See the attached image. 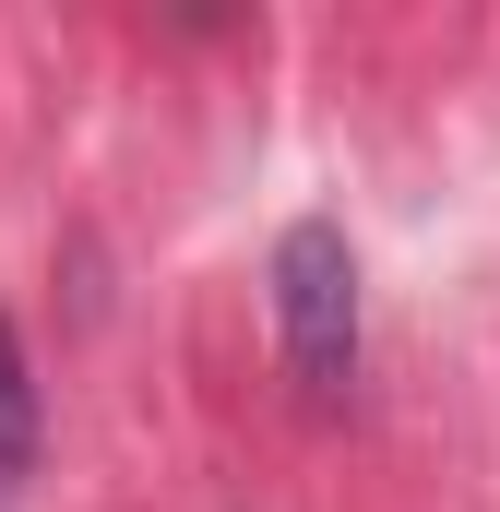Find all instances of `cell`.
Segmentation results:
<instances>
[{"label": "cell", "instance_id": "1", "mask_svg": "<svg viewBox=\"0 0 500 512\" xmlns=\"http://www.w3.org/2000/svg\"><path fill=\"white\" fill-rule=\"evenodd\" d=\"M274 334H286L298 393H346V370H358V251L334 215H298L274 239Z\"/></svg>", "mask_w": 500, "mask_h": 512}, {"label": "cell", "instance_id": "2", "mask_svg": "<svg viewBox=\"0 0 500 512\" xmlns=\"http://www.w3.org/2000/svg\"><path fill=\"white\" fill-rule=\"evenodd\" d=\"M36 465V382H24V346H12V322H0V489Z\"/></svg>", "mask_w": 500, "mask_h": 512}]
</instances>
